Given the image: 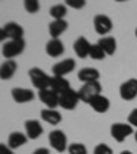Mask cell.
<instances>
[{
	"instance_id": "1",
	"label": "cell",
	"mask_w": 137,
	"mask_h": 154,
	"mask_svg": "<svg viewBox=\"0 0 137 154\" xmlns=\"http://www.w3.org/2000/svg\"><path fill=\"white\" fill-rule=\"evenodd\" d=\"M29 77H30V81H32L33 87L37 88L38 91L48 90L49 85H51L52 77H49L44 70L38 69V67H32L29 70Z\"/></svg>"
},
{
	"instance_id": "2",
	"label": "cell",
	"mask_w": 137,
	"mask_h": 154,
	"mask_svg": "<svg viewBox=\"0 0 137 154\" xmlns=\"http://www.w3.org/2000/svg\"><path fill=\"white\" fill-rule=\"evenodd\" d=\"M25 40L18 38V40H8L1 47V54L6 59H14L15 57L21 55L25 51Z\"/></svg>"
},
{
	"instance_id": "3",
	"label": "cell",
	"mask_w": 137,
	"mask_h": 154,
	"mask_svg": "<svg viewBox=\"0 0 137 154\" xmlns=\"http://www.w3.org/2000/svg\"><path fill=\"white\" fill-rule=\"evenodd\" d=\"M110 134H111L114 140L122 143L128 136L134 134V129L128 122H114V124L111 125V128H110Z\"/></svg>"
},
{
	"instance_id": "4",
	"label": "cell",
	"mask_w": 137,
	"mask_h": 154,
	"mask_svg": "<svg viewBox=\"0 0 137 154\" xmlns=\"http://www.w3.org/2000/svg\"><path fill=\"white\" fill-rule=\"evenodd\" d=\"M102 94V84L99 81H92V83H85L82 84L80 90H78V95L80 99L85 103H89V100L95 96Z\"/></svg>"
},
{
	"instance_id": "5",
	"label": "cell",
	"mask_w": 137,
	"mask_h": 154,
	"mask_svg": "<svg viewBox=\"0 0 137 154\" xmlns=\"http://www.w3.org/2000/svg\"><path fill=\"white\" fill-rule=\"evenodd\" d=\"M23 28L19 23L15 22H8L1 28L0 30V38H8V40H18V38H23Z\"/></svg>"
},
{
	"instance_id": "6",
	"label": "cell",
	"mask_w": 137,
	"mask_h": 154,
	"mask_svg": "<svg viewBox=\"0 0 137 154\" xmlns=\"http://www.w3.org/2000/svg\"><path fill=\"white\" fill-rule=\"evenodd\" d=\"M48 140H49V144L52 146V149H55V150L59 151V153H63V151H66L67 149H69L67 136L61 129H54L52 132H49Z\"/></svg>"
},
{
	"instance_id": "7",
	"label": "cell",
	"mask_w": 137,
	"mask_h": 154,
	"mask_svg": "<svg viewBox=\"0 0 137 154\" xmlns=\"http://www.w3.org/2000/svg\"><path fill=\"white\" fill-rule=\"evenodd\" d=\"M81 102L78 91H74L73 88H70L69 91H66L64 94H62L59 96V106L63 107L66 110H73L77 107V105Z\"/></svg>"
},
{
	"instance_id": "8",
	"label": "cell",
	"mask_w": 137,
	"mask_h": 154,
	"mask_svg": "<svg viewBox=\"0 0 137 154\" xmlns=\"http://www.w3.org/2000/svg\"><path fill=\"white\" fill-rule=\"evenodd\" d=\"M119 96L124 100H130L137 98V79H129L119 87Z\"/></svg>"
},
{
	"instance_id": "9",
	"label": "cell",
	"mask_w": 137,
	"mask_h": 154,
	"mask_svg": "<svg viewBox=\"0 0 137 154\" xmlns=\"http://www.w3.org/2000/svg\"><path fill=\"white\" fill-rule=\"evenodd\" d=\"M93 26H95V30L99 35H107L112 30V21L110 17L104 15V14H97V15L93 18Z\"/></svg>"
},
{
	"instance_id": "10",
	"label": "cell",
	"mask_w": 137,
	"mask_h": 154,
	"mask_svg": "<svg viewBox=\"0 0 137 154\" xmlns=\"http://www.w3.org/2000/svg\"><path fill=\"white\" fill-rule=\"evenodd\" d=\"M74 69H76V61L71 59V58H67V59H63V61L54 65L52 74L56 77H64L66 74L71 73Z\"/></svg>"
},
{
	"instance_id": "11",
	"label": "cell",
	"mask_w": 137,
	"mask_h": 154,
	"mask_svg": "<svg viewBox=\"0 0 137 154\" xmlns=\"http://www.w3.org/2000/svg\"><path fill=\"white\" fill-rule=\"evenodd\" d=\"M38 98L47 106V109H56L59 106V95L56 92H54L52 90H43L38 91Z\"/></svg>"
},
{
	"instance_id": "12",
	"label": "cell",
	"mask_w": 137,
	"mask_h": 154,
	"mask_svg": "<svg viewBox=\"0 0 137 154\" xmlns=\"http://www.w3.org/2000/svg\"><path fill=\"white\" fill-rule=\"evenodd\" d=\"M11 96L15 103H29L34 99V92L28 88H13Z\"/></svg>"
},
{
	"instance_id": "13",
	"label": "cell",
	"mask_w": 137,
	"mask_h": 154,
	"mask_svg": "<svg viewBox=\"0 0 137 154\" xmlns=\"http://www.w3.org/2000/svg\"><path fill=\"white\" fill-rule=\"evenodd\" d=\"M43 125L38 122V120H26L25 121V134L29 139H34L40 138L43 134Z\"/></svg>"
},
{
	"instance_id": "14",
	"label": "cell",
	"mask_w": 137,
	"mask_h": 154,
	"mask_svg": "<svg viewBox=\"0 0 137 154\" xmlns=\"http://www.w3.org/2000/svg\"><path fill=\"white\" fill-rule=\"evenodd\" d=\"M73 47H74V52L77 54V57H80L81 59H84V58L89 57V52H91V47H92V44L88 42V38H86V37L81 36V37H78L76 42H74Z\"/></svg>"
},
{
	"instance_id": "15",
	"label": "cell",
	"mask_w": 137,
	"mask_h": 154,
	"mask_svg": "<svg viewBox=\"0 0 137 154\" xmlns=\"http://www.w3.org/2000/svg\"><path fill=\"white\" fill-rule=\"evenodd\" d=\"M88 105H89L96 113H106V112H109V109H110V99L107 96L100 94V95L92 98Z\"/></svg>"
},
{
	"instance_id": "16",
	"label": "cell",
	"mask_w": 137,
	"mask_h": 154,
	"mask_svg": "<svg viewBox=\"0 0 137 154\" xmlns=\"http://www.w3.org/2000/svg\"><path fill=\"white\" fill-rule=\"evenodd\" d=\"M67 28H69V23L66 19H54L52 22H49L48 30L52 38H59L61 35H63L67 30Z\"/></svg>"
},
{
	"instance_id": "17",
	"label": "cell",
	"mask_w": 137,
	"mask_h": 154,
	"mask_svg": "<svg viewBox=\"0 0 137 154\" xmlns=\"http://www.w3.org/2000/svg\"><path fill=\"white\" fill-rule=\"evenodd\" d=\"M45 52L52 58L61 57L64 52V45L61 38H51V40L45 44Z\"/></svg>"
},
{
	"instance_id": "18",
	"label": "cell",
	"mask_w": 137,
	"mask_h": 154,
	"mask_svg": "<svg viewBox=\"0 0 137 154\" xmlns=\"http://www.w3.org/2000/svg\"><path fill=\"white\" fill-rule=\"evenodd\" d=\"M16 69H18V63L14 59H6L0 66V79L1 80H10L13 79L15 74Z\"/></svg>"
},
{
	"instance_id": "19",
	"label": "cell",
	"mask_w": 137,
	"mask_h": 154,
	"mask_svg": "<svg viewBox=\"0 0 137 154\" xmlns=\"http://www.w3.org/2000/svg\"><path fill=\"white\" fill-rule=\"evenodd\" d=\"M100 72L95 67H82L78 72V80L85 83H92V81H99Z\"/></svg>"
},
{
	"instance_id": "20",
	"label": "cell",
	"mask_w": 137,
	"mask_h": 154,
	"mask_svg": "<svg viewBox=\"0 0 137 154\" xmlns=\"http://www.w3.org/2000/svg\"><path fill=\"white\" fill-rule=\"evenodd\" d=\"M71 87L70 83L64 79V77H56V76H52V80H51V85H49V90H52L54 92H56L58 95L61 96L62 94H64L66 91H69Z\"/></svg>"
},
{
	"instance_id": "21",
	"label": "cell",
	"mask_w": 137,
	"mask_h": 154,
	"mask_svg": "<svg viewBox=\"0 0 137 154\" xmlns=\"http://www.w3.org/2000/svg\"><path fill=\"white\" fill-rule=\"evenodd\" d=\"M28 136L26 134H22V132H13V134H10L8 136V140H7V146H8L11 150L14 149H19L21 146L28 142Z\"/></svg>"
},
{
	"instance_id": "22",
	"label": "cell",
	"mask_w": 137,
	"mask_h": 154,
	"mask_svg": "<svg viewBox=\"0 0 137 154\" xmlns=\"http://www.w3.org/2000/svg\"><path fill=\"white\" fill-rule=\"evenodd\" d=\"M41 120L51 125H58L62 121V114L56 109H44L41 110Z\"/></svg>"
},
{
	"instance_id": "23",
	"label": "cell",
	"mask_w": 137,
	"mask_h": 154,
	"mask_svg": "<svg viewBox=\"0 0 137 154\" xmlns=\"http://www.w3.org/2000/svg\"><path fill=\"white\" fill-rule=\"evenodd\" d=\"M97 44L103 48V51L106 52V55H112L117 51V40L112 36H104L97 42Z\"/></svg>"
},
{
	"instance_id": "24",
	"label": "cell",
	"mask_w": 137,
	"mask_h": 154,
	"mask_svg": "<svg viewBox=\"0 0 137 154\" xmlns=\"http://www.w3.org/2000/svg\"><path fill=\"white\" fill-rule=\"evenodd\" d=\"M67 14V6L66 4H55L49 8V15L54 19H64Z\"/></svg>"
},
{
	"instance_id": "25",
	"label": "cell",
	"mask_w": 137,
	"mask_h": 154,
	"mask_svg": "<svg viewBox=\"0 0 137 154\" xmlns=\"http://www.w3.org/2000/svg\"><path fill=\"white\" fill-rule=\"evenodd\" d=\"M89 57L92 58V59H95V61H102V59L106 58V52L103 51V48L96 43V44H92V47H91Z\"/></svg>"
},
{
	"instance_id": "26",
	"label": "cell",
	"mask_w": 137,
	"mask_h": 154,
	"mask_svg": "<svg viewBox=\"0 0 137 154\" xmlns=\"http://www.w3.org/2000/svg\"><path fill=\"white\" fill-rule=\"evenodd\" d=\"M69 154H88V149L82 143H71L67 149Z\"/></svg>"
},
{
	"instance_id": "27",
	"label": "cell",
	"mask_w": 137,
	"mask_h": 154,
	"mask_svg": "<svg viewBox=\"0 0 137 154\" xmlns=\"http://www.w3.org/2000/svg\"><path fill=\"white\" fill-rule=\"evenodd\" d=\"M23 7L28 13L30 14H36L40 10V3H38L37 0H25L23 2Z\"/></svg>"
},
{
	"instance_id": "28",
	"label": "cell",
	"mask_w": 137,
	"mask_h": 154,
	"mask_svg": "<svg viewBox=\"0 0 137 154\" xmlns=\"http://www.w3.org/2000/svg\"><path fill=\"white\" fill-rule=\"evenodd\" d=\"M93 154H114V153H112V149L110 146H107L104 143H99L93 149Z\"/></svg>"
},
{
	"instance_id": "29",
	"label": "cell",
	"mask_w": 137,
	"mask_h": 154,
	"mask_svg": "<svg viewBox=\"0 0 137 154\" xmlns=\"http://www.w3.org/2000/svg\"><path fill=\"white\" fill-rule=\"evenodd\" d=\"M85 4H86L85 0H66V6L76 10H81L82 7H85Z\"/></svg>"
},
{
	"instance_id": "30",
	"label": "cell",
	"mask_w": 137,
	"mask_h": 154,
	"mask_svg": "<svg viewBox=\"0 0 137 154\" xmlns=\"http://www.w3.org/2000/svg\"><path fill=\"white\" fill-rule=\"evenodd\" d=\"M128 124H130L133 128H137V109H133L128 117Z\"/></svg>"
},
{
	"instance_id": "31",
	"label": "cell",
	"mask_w": 137,
	"mask_h": 154,
	"mask_svg": "<svg viewBox=\"0 0 137 154\" xmlns=\"http://www.w3.org/2000/svg\"><path fill=\"white\" fill-rule=\"evenodd\" d=\"M0 154H14V153L8 146H6L4 143H1L0 144Z\"/></svg>"
},
{
	"instance_id": "32",
	"label": "cell",
	"mask_w": 137,
	"mask_h": 154,
	"mask_svg": "<svg viewBox=\"0 0 137 154\" xmlns=\"http://www.w3.org/2000/svg\"><path fill=\"white\" fill-rule=\"evenodd\" d=\"M33 154H49V150L47 147H38L33 151Z\"/></svg>"
},
{
	"instance_id": "33",
	"label": "cell",
	"mask_w": 137,
	"mask_h": 154,
	"mask_svg": "<svg viewBox=\"0 0 137 154\" xmlns=\"http://www.w3.org/2000/svg\"><path fill=\"white\" fill-rule=\"evenodd\" d=\"M121 154H133V153L129 151V150H124V151H121Z\"/></svg>"
},
{
	"instance_id": "34",
	"label": "cell",
	"mask_w": 137,
	"mask_h": 154,
	"mask_svg": "<svg viewBox=\"0 0 137 154\" xmlns=\"http://www.w3.org/2000/svg\"><path fill=\"white\" fill-rule=\"evenodd\" d=\"M134 139H136V142H137V131L134 132Z\"/></svg>"
},
{
	"instance_id": "35",
	"label": "cell",
	"mask_w": 137,
	"mask_h": 154,
	"mask_svg": "<svg viewBox=\"0 0 137 154\" xmlns=\"http://www.w3.org/2000/svg\"><path fill=\"white\" fill-rule=\"evenodd\" d=\"M134 35H136V38H137V28H136V30H134Z\"/></svg>"
}]
</instances>
